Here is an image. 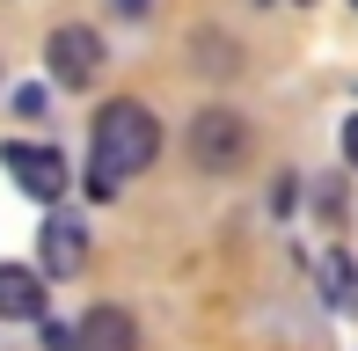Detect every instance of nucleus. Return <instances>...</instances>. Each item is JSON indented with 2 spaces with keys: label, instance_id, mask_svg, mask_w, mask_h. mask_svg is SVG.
Wrapping results in <instances>:
<instances>
[{
  "label": "nucleus",
  "instance_id": "f257e3e1",
  "mask_svg": "<svg viewBox=\"0 0 358 351\" xmlns=\"http://www.w3.org/2000/svg\"><path fill=\"white\" fill-rule=\"evenodd\" d=\"M161 154V117L146 103H132V95H117V103L95 110V139H88V198H117L132 176L154 169Z\"/></svg>",
  "mask_w": 358,
  "mask_h": 351
},
{
  "label": "nucleus",
  "instance_id": "f03ea898",
  "mask_svg": "<svg viewBox=\"0 0 358 351\" xmlns=\"http://www.w3.org/2000/svg\"><path fill=\"white\" fill-rule=\"evenodd\" d=\"M249 117L241 110H198L190 117V169L198 176H241L249 169Z\"/></svg>",
  "mask_w": 358,
  "mask_h": 351
},
{
  "label": "nucleus",
  "instance_id": "7ed1b4c3",
  "mask_svg": "<svg viewBox=\"0 0 358 351\" xmlns=\"http://www.w3.org/2000/svg\"><path fill=\"white\" fill-rule=\"evenodd\" d=\"M0 169H8L15 190L37 198V205H59V198H66V183H73L66 154H59V147H37V139H8V147H0Z\"/></svg>",
  "mask_w": 358,
  "mask_h": 351
},
{
  "label": "nucleus",
  "instance_id": "20e7f679",
  "mask_svg": "<svg viewBox=\"0 0 358 351\" xmlns=\"http://www.w3.org/2000/svg\"><path fill=\"white\" fill-rule=\"evenodd\" d=\"M44 73H52L59 88H95V73H103V37H95L88 22H59L52 37H44Z\"/></svg>",
  "mask_w": 358,
  "mask_h": 351
},
{
  "label": "nucleus",
  "instance_id": "39448f33",
  "mask_svg": "<svg viewBox=\"0 0 358 351\" xmlns=\"http://www.w3.org/2000/svg\"><path fill=\"white\" fill-rule=\"evenodd\" d=\"M80 264H88V227L52 205V220L37 227V271H44V278H73Z\"/></svg>",
  "mask_w": 358,
  "mask_h": 351
},
{
  "label": "nucleus",
  "instance_id": "423d86ee",
  "mask_svg": "<svg viewBox=\"0 0 358 351\" xmlns=\"http://www.w3.org/2000/svg\"><path fill=\"white\" fill-rule=\"evenodd\" d=\"M44 271L29 264H0V322H44L52 315V293H44Z\"/></svg>",
  "mask_w": 358,
  "mask_h": 351
},
{
  "label": "nucleus",
  "instance_id": "0eeeda50",
  "mask_svg": "<svg viewBox=\"0 0 358 351\" xmlns=\"http://www.w3.org/2000/svg\"><path fill=\"white\" fill-rule=\"evenodd\" d=\"M73 351H139V322L124 308H88L73 322Z\"/></svg>",
  "mask_w": 358,
  "mask_h": 351
},
{
  "label": "nucleus",
  "instance_id": "6e6552de",
  "mask_svg": "<svg viewBox=\"0 0 358 351\" xmlns=\"http://www.w3.org/2000/svg\"><path fill=\"white\" fill-rule=\"evenodd\" d=\"M315 271H322V285H329V300H336V308L358 315V257H344V249H336V257H322Z\"/></svg>",
  "mask_w": 358,
  "mask_h": 351
},
{
  "label": "nucleus",
  "instance_id": "1a4fd4ad",
  "mask_svg": "<svg viewBox=\"0 0 358 351\" xmlns=\"http://www.w3.org/2000/svg\"><path fill=\"white\" fill-rule=\"evenodd\" d=\"M37 329H44V351H73V329H66V322H52V315H44Z\"/></svg>",
  "mask_w": 358,
  "mask_h": 351
},
{
  "label": "nucleus",
  "instance_id": "9d476101",
  "mask_svg": "<svg viewBox=\"0 0 358 351\" xmlns=\"http://www.w3.org/2000/svg\"><path fill=\"white\" fill-rule=\"evenodd\" d=\"M15 110H22V117H44V88H15Z\"/></svg>",
  "mask_w": 358,
  "mask_h": 351
},
{
  "label": "nucleus",
  "instance_id": "9b49d317",
  "mask_svg": "<svg viewBox=\"0 0 358 351\" xmlns=\"http://www.w3.org/2000/svg\"><path fill=\"white\" fill-rule=\"evenodd\" d=\"M344 162L358 169V117H344Z\"/></svg>",
  "mask_w": 358,
  "mask_h": 351
},
{
  "label": "nucleus",
  "instance_id": "f8f14e48",
  "mask_svg": "<svg viewBox=\"0 0 358 351\" xmlns=\"http://www.w3.org/2000/svg\"><path fill=\"white\" fill-rule=\"evenodd\" d=\"M117 15H146V0H117Z\"/></svg>",
  "mask_w": 358,
  "mask_h": 351
},
{
  "label": "nucleus",
  "instance_id": "ddd939ff",
  "mask_svg": "<svg viewBox=\"0 0 358 351\" xmlns=\"http://www.w3.org/2000/svg\"><path fill=\"white\" fill-rule=\"evenodd\" d=\"M351 8H358V0H351Z\"/></svg>",
  "mask_w": 358,
  "mask_h": 351
}]
</instances>
